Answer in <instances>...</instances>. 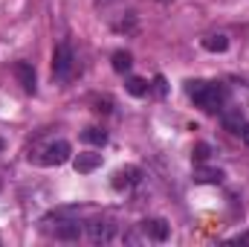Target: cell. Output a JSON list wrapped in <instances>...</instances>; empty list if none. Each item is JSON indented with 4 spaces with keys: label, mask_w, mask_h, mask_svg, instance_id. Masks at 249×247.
Returning <instances> with one entry per match:
<instances>
[{
    "label": "cell",
    "mask_w": 249,
    "mask_h": 247,
    "mask_svg": "<svg viewBox=\"0 0 249 247\" xmlns=\"http://www.w3.org/2000/svg\"><path fill=\"white\" fill-rule=\"evenodd\" d=\"M186 93H188V99H191L197 108H203L206 114L220 111L223 102H226V87L217 84V82H188Z\"/></svg>",
    "instance_id": "1"
},
{
    "label": "cell",
    "mask_w": 249,
    "mask_h": 247,
    "mask_svg": "<svg viewBox=\"0 0 249 247\" xmlns=\"http://www.w3.org/2000/svg\"><path fill=\"white\" fill-rule=\"evenodd\" d=\"M44 233H50L58 242H75L84 236V227L75 218H64V212H53L44 218Z\"/></svg>",
    "instance_id": "2"
},
{
    "label": "cell",
    "mask_w": 249,
    "mask_h": 247,
    "mask_svg": "<svg viewBox=\"0 0 249 247\" xmlns=\"http://www.w3.org/2000/svg\"><path fill=\"white\" fill-rule=\"evenodd\" d=\"M168 239V224L162 218H148L142 221L133 233H124L122 242L127 245H139V242H165Z\"/></svg>",
    "instance_id": "3"
},
{
    "label": "cell",
    "mask_w": 249,
    "mask_h": 247,
    "mask_svg": "<svg viewBox=\"0 0 249 247\" xmlns=\"http://www.w3.org/2000/svg\"><path fill=\"white\" fill-rule=\"evenodd\" d=\"M72 70H75L72 47L70 44H58L55 53H53V76H55V82H70L72 79Z\"/></svg>",
    "instance_id": "4"
},
{
    "label": "cell",
    "mask_w": 249,
    "mask_h": 247,
    "mask_svg": "<svg viewBox=\"0 0 249 247\" xmlns=\"http://www.w3.org/2000/svg\"><path fill=\"white\" fill-rule=\"evenodd\" d=\"M84 233H87V239H90L93 245H110V242L119 239V230H116V224H110V221H90V224L84 227Z\"/></svg>",
    "instance_id": "5"
},
{
    "label": "cell",
    "mask_w": 249,
    "mask_h": 247,
    "mask_svg": "<svg viewBox=\"0 0 249 247\" xmlns=\"http://www.w3.org/2000/svg\"><path fill=\"white\" fill-rule=\"evenodd\" d=\"M67 160H70V143H67V140L50 143V145L41 151V157H35V163H41V166H61Z\"/></svg>",
    "instance_id": "6"
},
{
    "label": "cell",
    "mask_w": 249,
    "mask_h": 247,
    "mask_svg": "<svg viewBox=\"0 0 249 247\" xmlns=\"http://www.w3.org/2000/svg\"><path fill=\"white\" fill-rule=\"evenodd\" d=\"M139 169L136 166H124V169H119L116 175H113V189L116 192H122V189H130V186H136L139 184Z\"/></svg>",
    "instance_id": "7"
},
{
    "label": "cell",
    "mask_w": 249,
    "mask_h": 247,
    "mask_svg": "<svg viewBox=\"0 0 249 247\" xmlns=\"http://www.w3.org/2000/svg\"><path fill=\"white\" fill-rule=\"evenodd\" d=\"M15 76H18V82L23 84V90L26 93H35V67L29 62H18L15 64Z\"/></svg>",
    "instance_id": "8"
},
{
    "label": "cell",
    "mask_w": 249,
    "mask_h": 247,
    "mask_svg": "<svg viewBox=\"0 0 249 247\" xmlns=\"http://www.w3.org/2000/svg\"><path fill=\"white\" fill-rule=\"evenodd\" d=\"M194 181L197 184H220L223 181V172L220 169H209V166H197L194 169Z\"/></svg>",
    "instance_id": "9"
},
{
    "label": "cell",
    "mask_w": 249,
    "mask_h": 247,
    "mask_svg": "<svg viewBox=\"0 0 249 247\" xmlns=\"http://www.w3.org/2000/svg\"><path fill=\"white\" fill-rule=\"evenodd\" d=\"M99 163H102V154H78V160H75V169L87 175V172H93Z\"/></svg>",
    "instance_id": "10"
},
{
    "label": "cell",
    "mask_w": 249,
    "mask_h": 247,
    "mask_svg": "<svg viewBox=\"0 0 249 247\" xmlns=\"http://www.w3.org/2000/svg\"><path fill=\"white\" fill-rule=\"evenodd\" d=\"M203 47H206L209 53H226L229 41H226V35H209V38L203 41Z\"/></svg>",
    "instance_id": "11"
},
{
    "label": "cell",
    "mask_w": 249,
    "mask_h": 247,
    "mask_svg": "<svg viewBox=\"0 0 249 247\" xmlns=\"http://www.w3.org/2000/svg\"><path fill=\"white\" fill-rule=\"evenodd\" d=\"M81 137H84V143H93V145H105L107 143V134L102 128H87Z\"/></svg>",
    "instance_id": "12"
},
{
    "label": "cell",
    "mask_w": 249,
    "mask_h": 247,
    "mask_svg": "<svg viewBox=\"0 0 249 247\" xmlns=\"http://www.w3.org/2000/svg\"><path fill=\"white\" fill-rule=\"evenodd\" d=\"M130 53H113V70L116 73H127L130 70Z\"/></svg>",
    "instance_id": "13"
},
{
    "label": "cell",
    "mask_w": 249,
    "mask_h": 247,
    "mask_svg": "<svg viewBox=\"0 0 249 247\" xmlns=\"http://www.w3.org/2000/svg\"><path fill=\"white\" fill-rule=\"evenodd\" d=\"M223 125H226L232 134H238V131L244 128V120H241V114H226V117H223Z\"/></svg>",
    "instance_id": "14"
},
{
    "label": "cell",
    "mask_w": 249,
    "mask_h": 247,
    "mask_svg": "<svg viewBox=\"0 0 249 247\" xmlns=\"http://www.w3.org/2000/svg\"><path fill=\"white\" fill-rule=\"evenodd\" d=\"M127 90H130L133 96H145V93H148V82H142V79H130V82H127Z\"/></svg>",
    "instance_id": "15"
},
{
    "label": "cell",
    "mask_w": 249,
    "mask_h": 247,
    "mask_svg": "<svg viewBox=\"0 0 249 247\" xmlns=\"http://www.w3.org/2000/svg\"><path fill=\"white\" fill-rule=\"evenodd\" d=\"M209 160V145H197V163Z\"/></svg>",
    "instance_id": "16"
},
{
    "label": "cell",
    "mask_w": 249,
    "mask_h": 247,
    "mask_svg": "<svg viewBox=\"0 0 249 247\" xmlns=\"http://www.w3.org/2000/svg\"><path fill=\"white\" fill-rule=\"evenodd\" d=\"M238 134H241V137H244V143H247L249 145V125L244 123V128H241V131H238Z\"/></svg>",
    "instance_id": "17"
}]
</instances>
